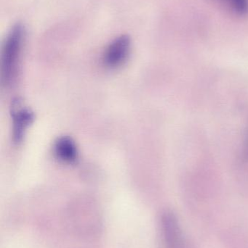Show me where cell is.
I'll return each mask as SVG.
<instances>
[{"label": "cell", "instance_id": "cell-5", "mask_svg": "<svg viewBox=\"0 0 248 248\" xmlns=\"http://www.w3.org/2000/svg\"><path fill=\"white\" fill-rule=\"evenodd\" d=\"M55 155L59 160L66 163H74L78 157L75 143L68 137L58 139L54 146Z\"/></svg>", "mask_w": 248, "mask_h": 248}, {"label": "cell", "instance_id": "cell-4", "mask_svg": "<svg viewBox=\"0 0 248 248\" xmlns=\"http://www.w3.org/2000/svg\"><path fill=\"white\" fill-rule=\"evenodd\" d=\"M16 107L13 110V140L16 143L20 142L24 135L26 128L32 123L33 114L27 108Z\"/></svg>", "mask_w": 248, "mask_h": 248}, {"label": "cell", "instance_id": "cell-7", "mask_svg": "<svg viewBox=\"0 0 248 248\" xmlns=\"http://www.w3.org/2000/svg\"><path fill=\"white\" fill-rule=\"evenodd\" d=\"M243 160L248 163V131L247 137H246V143H245L244 150H243Z\"/></svg>", "mask_w": 248, "mask_h": 248}, {"label": "cell", "instance_id": "cell-2", "mask_svg": "<svg viewBox=\"0 0 248 248\" xmlns=\"http://www.w3.org/2000/svg\"><path fill=\"white\" fill-rule=\"evenodd\" d=\"M131 45V39L128 35H122L112 41L103 55L106 66L115 68L122 65L128 58Z\"/></svg>", "mask_w": 248, "mask_h": 248}, {"label": "cell", "instance_id": "cell-1", "mask_svg": "<svg viewBox=\"0 0 248 248\" xmlns=\"http://www.w3.org/2000/svg\"><path fill=\"white\" fill-rule=\"evenodd\" d=\"M25 28L20 23L15 25L7 34L1 52V81L8 85L17 72L24 44Z\"/></svg>", "mask_w": 248, "mask_h": 248}, {"label": "cell", "instance_id": "cell-8", "mask_svg": "<svg viewBox=\"0 0 248 248\" xmlns=\"http://www.w3.org/2000/svg\"><path fill=\"white\" fill-rule=\"evenodd\" d=\"M227 1H229V0H227Z\"/></svg>", "mask_w": 248, "mask_h": 248}, {"label": "cell", "instance_id": "cell-3", "mask_svg": "<svg viewBox=\"0 0 248 248\" xmlns=\"http://www.w3.org/2000/svg\"><path fill=\"white\" fill-rule=\"evenodd\" d=\"M162 227L165 248H186L182 229L173 214L165 213L163 215Z\"/></svg>", "mask_w": 248, "mask_h": 248}, {"label": "cell", "instance_id": "cell-6", "mask_svg": "<svg viewBox=\"0 0 248 248\" xmlns=\"http://www.w3.org/2000/svg\"><path fill=\"white\" fill-rule=\"evenodd\" d=\"M231 8L237 14L244 15L248 12V0H229Z\"/></svg>", "mask_w": 248, "mask_h": 248}]
</instances>
